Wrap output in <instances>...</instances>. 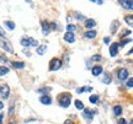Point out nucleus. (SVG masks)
<instances>
[{
    "mask_svg": "<svg viewBox=\"0 0 133 124\" xmlns=\"http://www.w3.org/2000/svg\"><path fill=\"white\" fill-rule=\"evenodd\" d=\"M70 102H71V96L69 93H62L59 96V105H61V107H63V108L69 107Z\"/></svg>",
    "mask_w": 133,
    "mask_h": 124,
    "instance_id": "nucleus-1",
    "label": "nucleus"
},
{
    "mask_svg": "<svg viewBox=\"0 0 133 124\" xmlns=\"http://www.w3.org/2000/svg\"><path fill=\"white\" fill-rule=\"evenodd\" d=\"M61 67H62V60H61V59H58V58H53L52 60H51V64H49V69H51V71H56V70H58Z\"/></svg>",
    "mask_w": 133,
    "mask_h": 124,
    "instance_id": "nucleus-2",
    "label": "nucleus"
},
{
    "mask_svg": "<svg viewBox=\"0 0 133 124\" xmlns=\"http://www.w3.org/2000/svg\"><path fill=\"white\" fill-rule=\"evenodd\" d=\"M0 48L5 49L6 52H9V53H12V46L4 38H0Z\"/></svg>",
    "mask_w": 133,
    "mask_h": 124,
    "instance_id": "nucleus-3",
    "label": "nucleus"
},
{
    "mask_svg": "<svg viewBox=\"0 0 133 124\" xmlns=\"http://www.w3.org/2000/svg\"><path fill=\"white\" fill-rule=\"evenodd\" d=\"M21 44L24 46V47H30V46H37L38 43L35 41L33 38H31V37H29V38H22L21 39Z\"/></svg>",
    "mask_w": 133,
    "mask_h": 124,
    "instance_id": "nucleus-4",
    "label": "nucleus"
},
{
    "mask_svg": "<svg viewBox=\"0 0 133 124\" xmlns=\"http://www.w3.org/2000/svg\"><path fill=\"white\" fill-rule=\"evenodd\" d=\"M9 95H10V89L8 85H3L0 86V96L3 97V98H9Z\"/></svg>",
    "mask_w": 133,
    "mask_h": 124,
    "instance_id": "nucleus-5",
    "label": "nucleus"
},
{
    "mask_svg": "<svg viewBox=\"0 0 133 124\" xmlns=\"http://www.w3.org/2000/svg\"><path fill=\"white\" fill-rule=\"evenodd\" d=\"M119 4L123 6L126 10H132L133 9V0H118Z\"/></svg>",
    "mask_w": 133,
    "mask_h": 124,
    "instance_id": "nucleus-6",
    "label": "nucleus"
},
{
    "mask_svg": "<svg viewBox=\"0 0 133 124\" xmlns=\"http://www.w3.org/2000/svg\"><path fill=\"white\" fill-rule=\"evenodd\" d=\"M94 113H96L95 111L91 112V111L88 110V108H84V110H83V117H84L86 120H89V122L92 120V114H94Z\"/></svg>",
    "mask_w": 133,
    "mask_h": 124,
    "instance_id": "nucleus-7",
    "label": "nucleus"
},
{
    "mask_svg": "<svg viewBox=\"0 0 133 124\" xmlns=\"http://www.w3.org/2000/svg\"><path fill=\"white\" fill-rule=\"evenodd\" d=\"M118 43H112L111 47H110V55L111 57H116L117 55V52H118Z\"/></svg>",
    "mask_w": 133,
    "mask_h": 124,
    "instance_id": "nucleus-8",
    "label": "nucleus"
},
{
    "mask_svg": "<svg viewBox=\"0 0 133 124\" xmlns=\"http://www.w3.org/2000/svg\"><path fill=\"white\" fill-rule=\"evenodd\" d=\"M127 77H128V70L127 69H119L118 70V79L119 80H127Z\"/></svg>",
    "mask_w": 133,
    "mask_h": 124,
    "instance_id": "nucleus-9",
    "label": "nucleus"
},
{
    "mask_svg": "<svg viewBox=\"0 0 133 124\" xmlns=\"http://www.w3.org/2000/svg\"><path fill=\"white\" fill-rule=\"evenodd\" d=\"M39 101H41V103H43V105H51L52 103V98L48 95H42L39 97Z\"/></svg>",
    "mask_w": 133,
    "mask_h": 124,
    "instance_id": "nucleus-10",
    "label": "nucleus"
},
{
    "mask_svg": "<svg viewBox=\"0 0 133 124\" xmlns=\"http://www.w3.org/2000/svg\"><path fill=\"white\" fill-rule=\"evenodd\" d=\"M51 27H49V24L48 22H46V21H43L42 22V33L44 34V36H47L48 33H49V31H51Z\"/></svg>",
    "mask_w": 133,
    "mask_h": 124,
    "instance_id": "nucleus-11",
    "label": "nucleus"
},
{
    "mask_svg": "<svg viewBox=\"0 0 133 124\" xmlns=\"http://www.w3.org/2000/svg\"><path fill=\"white\" fill-rule=\"evenodd\" d=\"M64 39H65L66 42H69V43L75 42V37H74V34L71 33V32H66V33L64 34Z\"/></svg>",
    "mask_w": 133,
    "mask_h": 124,
    "instance_id": "nucleus-12",
    "label": "nucleus"
},
{
    "mask_svg": "<svg viewBox=\"0 0 133 124\" xmlns=\"http://www.w3.org/2000/svg\"><path fill=\"white\" fill-rule=\"evenodd\" d=\"M91 72H92V75H94V76H99L100 74L102 72V67H100V65H96V67L92 68Z\"/></svg>",
    "mask_w": 133,
    "mask_h": 124,
    "instance_id": "nucleus-13",
    "label": "nucleus"
},
{
    "mask_svg": "<svg viewBox=\"0 0 133 124\" xmlns=\"http://www.w3.org/2000/svg\"><path fill=\"white\" fill-rule=\"evenodd\" d=\"M95 25H96V21L92 19H88L85 22L86 28H92V27H95Z\"/></svg>",
    "mask_w": 133,
    "mask_h": 124,
    "instance_id": "nucleus-14",
    "label": "nucleus"
},
{
    "mask_svg": "<svg viewBox=\"0 0 133 124\" xmlns=\"http://www.w3.org/2000/svg\"><path fill=\"white\" fill-rule=\"evenodd\" d=\"M46 50H47V46H46V44H42V46H39V47L37 48V54L38 55H43V54L46 53Z\"/></svg>",
    "mask_w": 133,
    "mask_h": 124,
    "instance_id": "nucleus-15",
    "label": "nucleus"
},
{
    "mask_svg": "<svg viewBox=\"0 0 133 124\" xmlns=\"http://www.w3.org/2000/svg\"><path fill=\"white\" fill-rule=\"evenodd\" d=\"M85 37L89 39H92L96 37V31H94V30H91V31H88L85 33Z\"/></svg>",
    "mask_w": 133,
    "mask_h": 124,
    "instance_id": "nucleus-16",
    "label": "nucleus"
},
{
    "mask_svg": "<svg viewBox=\"0 0 133 124\" xmlns=\"http://www.w3.org/2000/svg\"><path fill=\"white\" fill-rule=\"evenodd\" d=\"M11 65L15 68V69H22L25 67V63L22 62H12L11 63Z\"/></svg>",
    "mask_w": 133,
    "mask_h": 124,
    "instance_id": "nucleus-17",
    "label": "nucleus"
},
{
    "mask_svg": "<svg viewBox=\"0 0 133 124\" xmlns=\"http://www.w3.org/2000/svg\"><path fill=\"white\" fill-rule=\"evenodd\" d=\"M119 26V22L117 21V20H115L114 22H112V25H111V33H115L116 32V28Z\"/></svg>",
    "mask_w": 133,
    "mask_h": 124,
    "instance_id": "nucleus-18",
    "label": "nucleus"
},
{
    "mask_svg": "<svg viewBox=\"0 0 133 124\" xmlns=\"http://www.w3.org/2000/svg\"><path fill=\"white\" fill-rule=\"evenodd\" d=\"M114 113L115 115H119L122 113V108H121V106H115L114 107Z\"/></svg>",
    "mask_w": 133,
    "mask_h": 124,
    "instance_id": "nucleus-19",
    "label": "nucleus"
},
{
    "mask_svg": "<svg viewBox=\"0 0 133 124\" xmlns=\"http://www.w3.org/2000/svg\"><path fill=\"white\" fill-rule=\"evenodd\" d=\"M74 105H75L76 110H84V105H83V102L79 100H76L75 102H74Z\"/></svg>",
    "mask_w": 133,
    "mask_h": 124,
    "instance_id": "nucleus-20",
    "label": "nucleus"
},
{
    "mask_svg": "<svg viewBox=\"0 0 133 124\" xmlns=\"http://www.w3.org/2000/svg\"><path fill=\"white\" fill-rule=\"evenodd\" d=\"M133 17L132 16H131V15H129V16H126V17H124V21H126V22H127V24H128V26L129 27H132L133 26Z\"/></svg>",
    "mask_w": 133,
    "mask_h": 124,
    "instance_id": "nucleus-21",
    "label": "nucleus"
},
{
    "mask_svg": "<svg viewBox=\"0 0 133 124\" xmlns=\"http://www.w3.org/2000/svg\"><path fill=\"white\" fill-rule=\"evenodd\" d=\"M52 90V87H42V89H38V93H47L49 91Z\"/></svg>",
    "mask_w": 133,
    "mask_h": 124,
    "instance_id": "nucleus-22",
    "label": "nucleus"
},
{
    "mask_svg": "<svg viewBox=\"0 0 133 124\" xmlns=\"http://www.w3.org/2000/svg\"><path fill=\"white\" fill-rule=\"evenodd\" d=\"M102 82H104V84H110V82H111V75H110L109 72L105 74V79L102 80Z\"/></svg>",
    "mask_w": 133,
    "mask_h": 124,
    "instance_id": "nucleus-23",
    "label": "nucleus"
},
{
    "mask_svg": "<svg viewBox=\"0 0 133 124\" xmlns=\"http://www.w3.org/2000/svg\"><path fill=\"white\" fill-rule=\"evenodd\" d=\"M5 25H6V27H9V30H11V31L15 28V24L12 21H5Z\"/></svg>",
    "mask_w": 133,
    "mask_h": 124,
    "instance_id": "nucleus-24",
    "label": "nucleus"
},
{
    "mask_svg": "<svg viewBox=\"0 0 133 124\" xmlns=\"http://www.w3.org/2000/svg\"><path fill=\"white\" fill-rule=\"evenodd\" d=\"M9 72V68H5V67H0V76H3L5 74Z\"/></svg>",
    "mask_w": 133,
    "mask_h": 124,
    "instance_id": "nucleus-25",
    "label": "nucleus"
},
{
    "mask_svg": "<svg viewBox=\"0 0 133 124\" xmlns=\"http://www.w3.org/2000/svg\"><path fill=\"white\" fill-rule=\"evenodd\" d=\"M90 102L91 103H97L99 102V96H96V95H92V96H90Z\"/></svg>",
    "mask_w": 133,
    "mask_h": 124,
    "instance_id": "nucleus-26",
    "label": "nucleus"
},
{
    "mask_svg": "<svg viewBox=\"0 0 133 124\" xmlns=\"http://www.w3.org/2000/svg\"><path fill=\"white\" fill-rule=\"evenodd\" d=\"M75 26H74V25H71V24H69L68 25V26H66V31H68V32H71V33H73V31H75Z\"/></svg>",
    "mask_w": 133,
    "mask_h": 124,
    "instance_id": "nucleus-27",
    "label": "nucleus"
},
{
    "mask_svg": "<svg viewBox=\"0 0 133 124\" xmlns=\"http://www.w3.org/2000/svg\"><path fill=\"white\" fill-rule=\"evenodd\" d=\"M126 86H127V89H132V87H133V79H132V77H129L128 80H127Z\"/></svg>",
    "mask_w": 133,
    "mask_h": 124,
    "instance_id": "nucleus-28",
    "label": "nucleus"
},
{
    "mask_svg": "<svg viewBox=\"0 0 133 124\" xmlns=\"http://www.w3.org/2000/svg\"><path fill=\"white\" fill-rule=\"evenodd\" d=\"M0 62H1V63H8V62H9V60H8V58L5 57L1 52H0Z\"/></svg>",
    "mask_w": 133,
    "mask_h": 124,
    "instance_id": "nucleus-29",
    "label": "nucleus"
},
{
    "mask_svg": "<svg viewBox=\"0 0 133 124\" xmlns=\"http://www.w3.org/2000/svg\"><path fill=\"white\" fill-rule=\"evenodd\" d=\"M92 60H94V62H100V60H101V55H99V54L94 55V57H92Z\"/></svg>",
    "mask_w": 133,
    "mask_h": 124,
    "instance_id": "nucleus-30",
    "label": "nucleus"
},
{
    "mask_svg": "<svg viewBox=\"0 0 133 124\" xmlns=\"http://www.w3.org/2000/svg\"><path fill=\"white\" fill-rule=\"evenodd\" d=\"M117 124H127V120L124 119V118H119L118 123H117Z\"/></svg>",
    "mask_w": 133,
    "mask_h": 124,
    "instance_id": "nucleus-31",
    "label": "nucleus"
},
{
    "mask_svg": "<svg viewBox=\"0 0 133 124\" xmlns=\"http://www.w3.org/2000/svg\"><path fill=\"white\" fill-rule=\"evenodd\" d=\"M129 42H132V39L129 38V39H123V42L121 43V46H124L126 43H129Z\"/></svg>",
    "mask_w": 133,
    "mask_h": 124,
    "instance_id": "nucleus-32",
    "label": "nucleus"
},
{
    "mask_svg": "<svg viewBox=\"0 0 133 124\" xmlns=\"http://www.w3.org/2000/svg\"><path fill=\"white\" fill-rule=\"evenodd\" d=\"M0 36H1V37H4L5 36V31L1 28V27H0Z\"/></svg>",
    "mask_w": 133,
    "mask_h": 124,
    "instance_id": "nucleus-33",
    "label": "nucleus"
},
{
    "mask_svg": "<svg viewBox=\"0 0 133 124\" xmlns=\"http://www.w3.org/2000/svg\"><path fill=\"white\" fill-rule=\"evenodd\" d=\"M104 42L107 44V43H110V37H105V39H104Z\"/></svg>",
    "mask_w": 133,
    "mask_h": 124,
    "instance_id": "nucleus-34",
    "label": "nucleus"
},
{
    "mask_svg": "<svg viewBox=\"0 0 133 124\" xmlns=\"http://www.w3.org/2000/svg\"><path fill=\"white\" fill-rule=\"evenodd\" d=\"M64 124H73V122H71L70 119H68V120H65V122H64Z\"/></svg>",
    "mask_w": 133,
    "mask_h": 124,
    "instance_id": "nucleus-35",
    "label": "nucleus"
},
{
    "mask_svg": "<svg viewBox=\"0 0 133 124\" xmlns=\"http://www.w3.org/2000/svg\"><path fill=\"white\" fill-rule=\"evenodd\" d=\"M3 108H4V105H3V102L0 101V110H3Z\"/></svg>",
    "mask_w": 133,
    "mask_h": 124,
    "instance_id": "nucleus-36",
    "label": "nucleus"
},
{
    "mask_svg": "<svg viewBox=\"0 0 133 124\" xmlns=\"http://www.w3.org/2000/svg\"><path fill=\"white\" fill-rule=\"evenodd\" d=\"M92 1H95V3H99V4H101V3H102L101 0H92Z\"/></svg>",
    "mask_w": 133,
    "mask_h": 124,
    "instance_id": "nucleus-37",
    "label": "nucleus"
},
{
    "mask_svg": "<svg viewBox=\"0 0 133 124\" xmlns=\"http://www.w3.org/2000/svg\"><path fill=\"white\" fill-rule=\"evenodd\" d=\"M1 119H3V114H0V124H1Z\"/></svg>",
    "mask_w": 133,
    "mask_h": 124,
    "instance_id": "nucleus-38",
    "label": "nucleus"
}]
</instances>
